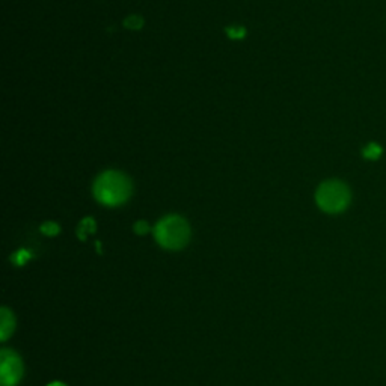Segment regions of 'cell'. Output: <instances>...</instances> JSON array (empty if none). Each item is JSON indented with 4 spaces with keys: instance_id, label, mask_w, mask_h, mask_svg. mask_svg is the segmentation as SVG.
I'll use <instances>...</instances> for the list:
<instances>
[{
    "instance_id": "obj_1",
    "label": "cell",
    "mask_w": 386,
    "mask_h": 386,
    "mask_svg": "<svg viewBox=\"0 0 386 386\" xmlns=\"http://www.w3.org/2000/svg\"><path fill=\"white\" fill-rule=\"evenodd\" d=\"M95 198L105 206H119L126 202L131 193V185L126 175L115 171L105 172L95 181Z\"/></svg>"
},
{
    "instance_id": "obj_2",
    "label": "cell",
    "mask_w": 386,
    "mask_h": 386,
    "mask_svg": "<svg viewBox=\"0 0 386 386\" xmlns=\"http://www.w3.org/2000/svg\"><path fill=\"white\" fill-rule=\"evenodd\" d=\"M154 237L157 243L165 249L177 251V249L187 245L190 228L187 222L183 218H180V216H168V218L162 219L156 225Z\"/></svg>"
},
{
    "instance_id": "obj_3",
    "label": "cell",
    "mask_w": 386,
    "mask_h": 386,
    "mask_svg": "<svg viewBox=\"0 0 386 386\" xmlns=\"http://www.w3.org/2000/svg\"><path fill=\"white\" fill-rule=\"evenodd\" d=\"M350 199V189L343 181L338 180L324 181L315 193V201L319 204V207L331 214L344 211L349 207Z\"/></svg>"
},
{
    "instance_id": "obj_4",
    "label": "cell",
    "mask_w": 386,
    "mask_h": 386,
    "mask_svg": "<svg viewBox=\"0 0 386 386\" xmlns=\"http://www.w3.org/2000/svg\"><path fill=\"white\" fill-rule=\"evenodd\" d=\"M23 376V364L16 351L4 349L0 353V383L2 386H16Z\"/></svg>"
},
{
    "instance_id": "obj_5",
    "label": "cell",
    "mask_w": 386,
    "mask_h": 386,
    "mask_svg": "<svg viewBox=\"0 0 386 386\" xmlns=\"http://www.w3.org/2000/svg\"><path fill=\"white\" fill-rule=\"evenodd\" d=\"M0 324H2L0 326V339H2V341H6L8 337L13 334L14 326H16L14 315L8 308L0 310Z\"/></svg>"
},
{
    "instance_id": "obj_6",
    "label": "cell",
    "mask_w": 386,
    "mask_h": 386,
    "mask_svg": "<svg viewBox=\"0 0 386 386\" xmlns=\"http://www.w3.org/2000/svg\"><path fill=\"white\" fill-rule=\"evenodd\" d=\"M41 231L45 234V235H56L59 233V226L56 225L54 222H47V223H44L41 226Z\"/></svg>"
},
{
    "instance_id": "obj_7",
    "label": "cell",
    "mask_w": 386,
    "mask_h": 386,
    "mask_svg": "<svg viewBox=\"0 0 386 386\" xmlns=\"http://www.w3.org/2000/svg\"><path fill=\"white\" fill-rule=\"evenodd\" d=\"M364 154H365L367 158H370V160H374V158H378V157L382 154V151H380V148H379L378 145L370 144V145L367 146V150L364 151Z\"/></svg>"
},
{
    "instance_id": "obj_8",
    "label": "cell",
    "mask_w": 386,
    "mask_h": 386,
    "mask_svg": "<svg viewBox=\"0 0 386 386\" xmlns=\"http://www.w3.org/2000/svg\"><path fill=\"white\" fill-rule=\"evenodd\" d=\"M142 25H144V21H142L141 17L133 16V17H129V18L126 20V26L130 28V29H141Z\"/></svg>"
},
{
    "instance_id": "obj_9",
    "label": "cell",
    "mask_w": 386,
    "mask_h": 386,
    "mask_svg": "<svg viewBox=\"0 0 386 386\" xmlns=\"http://www.w3.org/2000/svg\"><path fill=\"white\" fill-rule=\"evenodd\" d=\"M95 230V226H94V221L93 219H86L82 222L81 225V230H78V235H82L83 231H85V235H86V231H90L93 233Z\"/></svg>"
},
{
    "instance_id": "obj_10",
    "label": "cell",
    "mask_w": 386,
    "mask_h": 386,
    "mask_svg": "<svg viewBox=\"0 0 386 386\" xmlns=\"http://www.w3.org/2000/svg\"><path fill=\"white\" fill-rule=\"evenodd\" d=\"M29 257H30V255H29L26 251H20V252L14 257V261H16V263H17L18 266H23V264L26 263Z\"/></svg>"
},
{
    "instance_id": "obj_11",
    "label": "cell",
    "mask_w": 386,
    "mask_h": 386,
    "mask_svg": "<svg viewBox=\"0 0 386 386\" xmlns=\"http://www.w3.org/2000/svg\"><path fill=\"white\" fill-rule=\"evenodd\" d=\"M228 35L231 38H242L245 35V29L243 28H231V29H228Z\"/></svg>"
},
{
    "instance_id": "obj_12",
    "label": "cell",
    "mask_w": 386,
    "mask_h": 386,
    "mask_svg": "<svg viewBox=\"0 0 386 386\" xmlns=\"http://www.w3.org/2000/svg\"><path fill=\"white\" fill-rule=\"evenodd\" d=\"M134 231L138 234H145L148 233V225H146V222H138L134 225Z\"/></svg>"
},
{
    "instance_id": "obj_13",
    "label": "cell",
    "mask_w": 386,
    "mask_h": 386,
    "mask_svg": "<svg viewBox=\"0 0 386 386\" xmlns=\"http://www.w3.org/2000/svg\"><path fill=\"white\" fill-rule=\"evenodd\" d=\"M49 386H66V385H64V383H61V382H53V383H50Z\"/></svg>"
}]
</instances>
